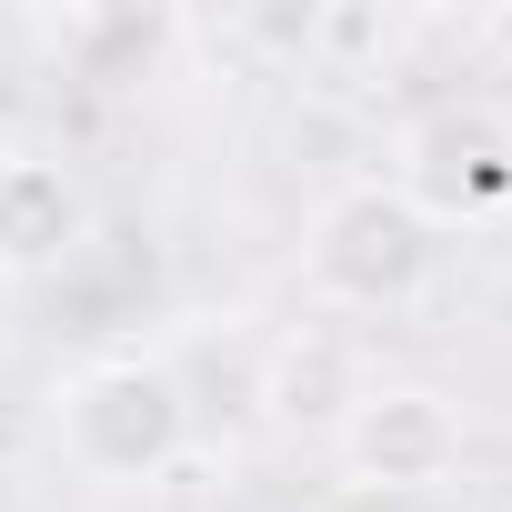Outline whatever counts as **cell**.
<instances>
[{
	"instance_id": "cell-8",
	"label": "cell",
	"mask_w": 512,
	"mask_h": 512,
	"mask_svg": "<svg viewBox=\"0 0 512 512\" xmlns=\"http://www.w3.org/2000/svg\"><path fill=\"white\" fill-rule=\"evenodd\" d=\"M402 11H372V0H322V11H302V61L322 71H382L402 51Z\"/></svg>"
},
{
	"instance_id": "cell-1",
	"label": "cell",
	"mask_w": 512,
	"mask_h": 512,
	"mask_svg": "<svg viewBox=\"0 0 512 512\" xmlns=\"http://www.w3.org/2000/svg\"><path fill=\"white\" fill-rule=\"evenodd\" d=\"M51 422H61V462L81 482H161L191 442V392L151 352H101L61 382Z\"/></svg>"
},
{
	"instance_id": "cell-9",
	"label": "cell",
	"mask_w": 512,
	"mask_h": 512,
	"mask_svg": "<svg viewBox=\"0 0 512 512\" xmlns=\"http://www.w3.org/2000/svg\"><path fill=\"white\" fill-rule=\"evenodd\" d=\"M342 512H412V502H392V492H352Z\"/></svg>"
},
{
	"instance_id": "cell-2",
	"label": "cell",
	"mask_w": 512,
	"mask_h": 512,
	"mask_svg": "<svg viewBox=\"0 0 512 512\" xmlns=\"http://www.w3.org/2000/svg\"><path fill=\"white\" fill-rule=\"evenodd\" d=\"M432 262H442V231L392 181H342L302 231V282L332 312H402V302H422Z\"/></svg>"
},
{
	"instance_id": "cell-3",
	"label": "cell",
	"mask_w": 512,
	"mask_h": 512,
	"mask_svg": "<svg viewBox=\"0 0 512 512\" xmlns=\"http://www.w3.org/2000/svg\"><path fill=\"white\" fill-rule=\"evenodd\" d=\"M332 452H342L352 492L422 502V492H442V482L462 472V412H452V392H432V382H362V402L342 412Z\"/></svg>"
},
{
	"instance_id": "cell-6",
	"label": "cell",
	"mask_w": 512,
	"mask_h": 512,
	"mask_svg": "<svg viewBox=\"0 0 512 512\" xmlns=\"http://www.w3.org/2000/svg\"><path fill=\"white\" fill-rule=\"evenodd\" d=\"M262 402H272L282 432H342V412L362 402V362H352V342L302 322L292 342H272V362H262Z\"/></svg>"
},
{
	"instance_id": "cell-4",
	"label": "cell",
	"mask_w": 512,
	"mask_h": 512,
	"mask_svg": "<svg viewBox=\"0 0 512 512\" xmlns=\"http://www.w3.org/2000/svg\"><path fill=\"white\" fill-rule=\"evenodd\" d=\"M392 191H402L432 231L502 211V201H512V121L482 111V101L422 111V121L402 131V151H392Z\"/></svg>"
},
{
	"instance_id": "cell-7",
	"label": "cell",
	"mask_w": 512,
	"mask_h": 512,
	"mask_svg": "<svg viewBox=\"0 0 512 512\" xmlns=\"http://www.w3.org/2000/svg\"><path fill=\"white\" fill-rule=\"evenodd\" d=\"M171 11H111V0H81V11H51V51L81 61V81H141L171 51Z\"/></svg>"
},
{
	"instance_id": "cell-5",
	"label": "cell",
	"mask_w": 512,
	"mask_h": 512,
	"mask_svg": "<svg viewBox=\"0 0 512 512\" xmlns=\"http://www.w3.org/2000/svg\"><path fill=\"white\" fill-rule=\"evenodd\" d=\"M91 241V201L51 151H0V282H41Z\"/></svg>"
}]
</instances>
